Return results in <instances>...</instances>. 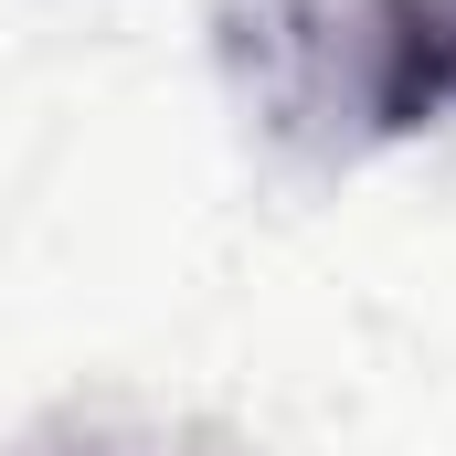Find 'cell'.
<instances>
[{
	"label": "cell",
	"instance_id": "1",
	"mask_svg": "<svg viewBox=\"0 0 456 456\" xmlns=\"http://www.w3.org/2000/svg\"><path fill=\"white\" fill-rule=\"evenodd\" d=\"M233 53L276 127L414 138L456 117V0H255Z\"/></svg>",
	"mask_w": 456,
	"mask_h": 456
},
{
	"label": "cell",
	"instance_id": "2",
	"mask_svg": "<svg viewBox=\"0 0 456 456\" xmlns=\"http://www.w3.org/2000/svg\"><path fill=\"white\" fill-rule=\"evenodd\" d=\"M32 456H159V446H117V436H86V446H32Z\"/></svg>",
	"mask_w": 456,
	"mask_h": 456
}]
</instances>
